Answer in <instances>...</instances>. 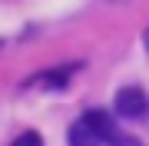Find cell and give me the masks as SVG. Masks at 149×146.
<instances>
[{"instance_id": "cell-1", "label": "cell", "mask_w": 149, "mask_h": 146, "mask_svg": "<svg viewBox=\"0 0 149 146\" xmlns=\"http://www.w3.org/2000/svg\"><path fill=\"white\" fill-rule=\"evenodd\" d=\"M113 110L123 119H143L146 116V93L143 87H123L113 100Z\"/></svg>"}, {"instance_id": "cell-2", "label": "cell", "mask_w": 149, "mask_h": 146, "mask_svg": "<svg viewBox=\"0 0 149 146\" xmlns=\"http://www.w3.org/2000/svg\"><path fill=\"white\" fill-rule=\"evenodd\" d=\"M76 70H80V63H60L53 66V70H43L37 76H30L23 87H43V90H63L66 83H70V76H73Z\"/></svg>"}, {"instance_id": "cell-3", "label": "cell", "mask_w": 149, "mask_h": 146, "mask_svg": "<svg viewBox=\"0 0 149 146\" xmlns=\"http://www.w3.org/2000/svg\"><path fill=\"white\" fill-rule=\"evenodd\" d=\"M66 146H103V143H100V136H96L93 123L86 116H80L70 126V133H66Z\"/></svg>"}, {"instance_id": "cell-4", "label": "cell", "mask_w": 149, "mask_h": 146, "mask_svg": "<svg viewBox=\"0 0 149 146\" xmlns=\"http://www.w3.org/2000/svg\"><path fill=\"white\" fill-rule=\"evenodd\" d=\"M10 146H43V136H40V133H33V130H27V133L17 136Z\"/></svg>"}, {"instance_id": "cell-5", "label": "cell", "mask_w": 149, "mask_h": 146, "mask_svg": "<svg viewBox=\"0 0 149 146\" xmlns=\"http://www.w3.org/2000/svg\"><path fill=\"white\" fill-rule=\"evenodd\" d=\"M106 146H143V143H139L136 136H126V133H119V130H116V133L106 140Z\"/></svg>"}]
</instances>
